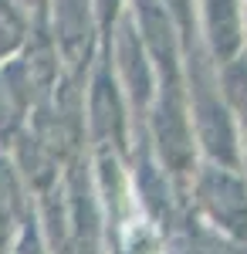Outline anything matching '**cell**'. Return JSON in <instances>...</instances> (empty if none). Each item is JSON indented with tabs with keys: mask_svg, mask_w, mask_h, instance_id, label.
Returning <instances> with one entry per match:
<instances>
[{
	"mask_svg": "<svg viewBox=\"0 0 247 254\" xmlns=\"http://www.w3.org/2000/svg\"><path fill=\"white\" fill-rule=\"evenodd\" d=\"M203 193L210 196V203H213V210L217 217H224L230 227H244V214H247V203H244V193H241V187L227 180V176H210L207 187H203Z\"/></svg>",
	"mask_w": 247,
	"mask_h": 254,
	"instance_id": "obj_1",
	"label": "cell"
},
{
	"mask_svg": "<svg viewBox=\"0 0 247 254\" xmlns=\"http://www.w3.org/2000/svg\"><path fill=\"white\" fill-rule=\"evenodd\" d=\"M227 85H230V92H234V98H237V105L247 112V71H230Z\"/></svg>",
	"mask_w": 247,
	"mask_h": 254,
	"instance_id": "obj_2",
	"label": "cell"
}]
</instances>
